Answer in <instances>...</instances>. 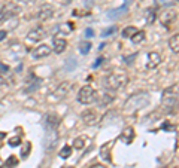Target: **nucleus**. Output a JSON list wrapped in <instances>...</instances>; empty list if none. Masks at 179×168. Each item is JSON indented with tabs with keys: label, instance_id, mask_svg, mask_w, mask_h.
I'll return each mask as SVG.
<instances>
[{
	"label": "nucleus",
	"instance_id": "11",
	"mask_svg": "<svg viewBox=\"0 0 179 168\" xmlns=\"http://www.w3.org/2000/svg\"><path fill=\"white\" fill-rule=\"evenodd\" d=\"M42 83V79H39V77H36L33 73H30V76H28V81H27V86H26V94H30V92H35L37 88L41 86Z\"/></svg>",
	"mask_w": 179,
	"mask_h": 168
},
{
	"label": "nucleus",
	"instance_id": "14",
	"mask_svg": "<svg viewBox=\"0 0 179 168\" xmlns=\"http://www.w3.org/2000/svg\"><path fill=\"white\" fill-rule=\"evenodd\" d=\"M51 54V48L48 45H39L37 48L33 49V52H31V57L35 58V60H42V58H45V57H48Z\"/></svg>",
	"mask_w": 179,
	"mask_h": 168
},
{
	"label": "nucleus",
	"instance_id": "20",
	"mask_svg": "<svg viewBox=\"0 0 179 168\" xmlns=\"http://www.w3.org/2000/svg\"><path fill=\"white\" fill-rule=\"evenodd\" d=\"M130 39H131V42H133L134 45H139V43H142V42L145 40V31H142V30H138L136 33L131 36Z\"/></svg>",
	"mask_w": 179,
	"mask_h": 168
},
{
	"label": "nucleus",
	"instance_id": "22",
	"mask_svg": "<svg viewBox=\"0 0 179 168\" xmlns=\"http://www.w3.org/2000/svg\"><path fill=\"white\" fill-rule=\"evenodd\" d=\"M112 144H114V143H112V141H109V143H106V144H104L103 147H102V150H100V155L103 156L104 159H106V161H110L109 149H110V146H112Z\"/></svg>",
	"mask_w": 179,
	"mask_h": 168
},
{
	"label": "nucleus",
	"instance_id": "18",
	"mask_svg": "<svg viewBox=\"0 0 179 168\" xmlns=\"http://www.w3.org/2000/svg\"><path fill=\"white\" fill-rule=\"evenodd\" d=\"M127 11H128V7H127V5H124V6L118 7V9L110 11L109 14H108V18H109V20H117V18H119L121 15H124Z\"/></svg>",
	"mask_w": 179,
	"mask_h": 168
},
{
	"label": "nucleus",
	"instance_id": "42",
	"mask_svg": "<svg viewBox=\"0 0 179 168\" xmlns=\"http://www.w3.org/2000/svg\"><path fill=\"white\" fill-rule=\"evenodd\" d=\"M0 168H5V167H3V164H0Z\"/></svg>",
	"mask_w": 179,
	"mask_h": 168
},
{
	"label": "nucleus",
	"instance_id": "34",
	"mask_svg": "<svg viewBox=\"0 0 179 168\" xmlns=\"http://www.w3.org/2000/svg\"><path fill=\"white\" fill-rule=\"evenodd\" d=\"M7 72H9V67H7L6 64H0V76L7 74Z\"/></svg>",
	"mask_w": 179,
	"mask_h": 168
},
{
	"label": "nucleus",
	"instance_id": "8",
	"mask_svg": "<svg viewBox=\"0 0 179 168\" xmlns=\"http://www.w3.org/2000/svg\"><path fill=\"white\" fill-rule=\"evenodd\" d=\"M176 18H178V12L175 9H167L164 12H161V15H160V21H161V24L166 28L170 27L173 22L176 21Z\"/></svg>",
	"mask_w": 179,
	"mask_h": 168
},
{
	"label": "nucleus",
	"instance_id": "33",
	"mask_svg": "<svg viewBox=\"0 0 179 168\" xmlns=\"http://www.w3.org/2000/svg\"><path fill=\"white\" fill-rule=\"evenodd\" d=\"M115 31H117V27H109V28H106V30L102 31V36H103V37H109L110 34H114Z\"/></svg>",
	"mask_w": 179,
	"mask_h": 168
},
{
	"label": "nucleus",
	"instance_id": "15",
	"mask_svg": "<svg viewBox=\"0 0 179 168\" xmlns=\"http://www.w3.org/2000/svg\"><path fill=\"white\" fill-rule=\"evenodd\" d=\"M160 63H161V55H160L158 52H149V54H148V63H146V68L154 70V68H157L160 66Z\"/></svg>",
	"mask_w": 179,
	"mask_h": 168
},
{
	"label": "nucleus",
	"instance_id": "36",
	"mask_svg": "<svg viewBox=\"0 0 179 168\" xmlns=\"http://www.w3.org/2000/svg\"><path fill=\"white\" fill-rule=\"evenodd\" d=\"M85 37H94V30H93V28H87V30H85Z\"/></svg>",
	"mask_w": 179,
	"mask_h": 168
},
{
	"label": "nucleus",
	"instance_id": "23",
	"mask_svg": "<svg viewBox=\"0 0 179 168\" xmlns=\"http://www.w3.org/2000/svg\"><path fill=\"white\" fill-rule=\"evenodd\" d=\"M5 167H7V168L18 167V158H17L15 155H11V156L6 159V162H5Z\"/></svg>",
	"mask_w": 179,
	"mask_h": 168
},
{
	"label": "nucleus",
	"instance_id": "16",
	"mask_svg": "<svg viewBox=\"0 0 179 168\" xmlns=\"http://www.w3.org/2000/svg\"><path fill=\"white\" fill-rule=\"evenodd\" d=\"M52 45H54V51L57 54H61L63 51L67 48V40L63 37H54L52 39Z\"/></svg>",
	"mask_w": 179,
	"mask_h": 168
},
{
	"label": "nucleus",
	"instance_id": "40",
	"mask_svg": "<svg viewBox=\"0 0 179 168\" xmlns=\"http://www.w3.org/2000/svg\"><path fill=\"white\" fill-rule=\"evenodd\" d=\"M100 64H103V58H97V60H96V63L93 64V67L96 68V67H99Z\"/></svg>",
	"mask_w": 179,
	"mask_h": 168
},
{
	"label": "nucleus",
	"instance_id": "41",
	"mask_svg": "<svg viewBox=\"0 0 179 168\" xmlns=\"http://www.w3.org/2000/svg\"><path fill=\"white\" fill-rule=\"evenodd\" d=\"M94 168H104L103 165H94Z\"/></svg>",
	"mask_w": 179,
	"mask_h": 168
},
{
	"label": "nucleus",
	"instance_id": "39",
	"mask_svg": "<svg viewBox=\"0 0 179 168\" xmlns=\"http://www.w3.org/2000/svg\"><path fill=\"white\" fill-rule=\"evenodd\" d=\"M6 36H7V31H5V30H0V42L5 40V39H6Z\"/></svg>",
	"mask_w": 179,
	"mask_h": 168
},
{
	"label": "nucleus",
	"instance_id": "17",
	"mask_svg": "<svg viewBox=\"0 0 179 168\" xmlns=\"http://www.w3.org/2000/svg\"><path fill=\"white\" fill-rule=\"evenodd\" d=\"M119 138L124 141L125 144H130L131 141H133V138H134V131H133V128L131 127L125 128L124 131H123V134L119 135Z\"/></svg>",
	"mask_w": 179,
	"mask_h": 168
},
{
	"label": "nucleus",
	"instance_id": "9",
	"mask_svg": "<svg viewBox=\"0 0 179 168\" xmlns=\"http://www.w3.org/2000/svg\"><path fill=\"white\" fill-rule=\"evenodd\" d=\"M46 30L42 27V26H37V27H35L33 30H30L27 34V39L30 42H39L42 40V39H45L46 37Z\"/></svg>",
	"mask_w": 179,
	"mask_h": 168
},
{
	"label": "nucleus",
	"instance_id": "27",
	"mask_svg": "<svg viewBox=\"0 0 179 168\" xmlns=\"http://www.w3.org/2000/svg\"><path fill=\"white\" fill-rule=\"evenodd\" d=\"M85 137H78V138H75V141H73V147L78 149V150H81V149H84V146H85Z\"/></svg>",
	"mask_w": 179,
	"mask_h": 168
},
{
	"label": "nucleus",
	"instance_id": "21",
	"mask_svg": "<svg viewBox=\"0 0 179 168\" xmlns=\"http://www.w3.org/2000/svg\"><path fill=\"white\" fill-rule=\"evenodd\" d=\"M169 46L172 49L175 54H178L179 52V36L178 34H175L173 37H170V40H169Z\"/></svg>",
	"mask_w": 179,
	"mask_h": 168
},
{
	"label": "nucleus",
	"instance_id": "26",
	"mask_svg": "<svg viewBox=\"0 0 179 168\" xmlns=\"http://www.w3.org/2000/svg\"><path fill=\"white\" fill-rule=\"evenodd\" d=\"M70 155H72V147H70V146H64V147L60 150V158H63V159H67Z\"/></svg>",
	"mask_w": 179,
	"mask_h": 168
},
{
	"label": "nucleus",
	"instance_id": "25",
	"mask_svg": "<svg viewBox=\"0 0 179 168\" xmlns=\"http://www.w3.org/2000/svg\"><path fill=\"white\" fill-rule=\"evenodd\" d=\"M136 31H138V28L133 27V26H130V27H125L124 30H123V37H124V39H130V37L134 33H136Z\"/></svg>",
	"mask_w": 179,
	"mask_h": 168
},
{
	"label": "nucleus",
	"instance_id": "28",
	"mask_svg": "<svg viewBox=\"0 0 179 168\" xmlns=\"http://www.w3.org/2000/svg\"><path fill=\"white\" fill-rule=\"evenodd\" d=\"M155 16H157V11L151 7L149 11H148V16H146V21H148V24H154V21H155Z\"/></svg>",
	"mask_w": 179,
	"mask_h": 168
},
{
	"label": "nucleus",
	"instance_id": "6",
	"mask_svg": "<svg viewBox=\"0 0 179 168\" xmlns=\"http://www.w3.org/2000/svg\"><path fill=\"white\" fill-rule=\"evenodd\" d=\"M57 140H58L57 129H46V131H45V137H43V147H45V150H46V152H51V150L55 147Z\"/></svg>",
	"mask_w": 179,
	"mask_h": 168
},
{
	"label": "nucleus",
	"instance_id": "7",
	"mask_svg": "<svg viewBox=\"0 0 179 168\" xmlns=\"http://www.w3.org/2000/svg\"><path fill=\"white\" fill-rule=\"evenodd\" d=\"M60 125V118L55 113H46L42 118V127L43 129H57Z\"/></svg>",
	"mask_w": 179,
	"mask_h": 168
},
{
	"label": "nucleus",
	"instance_id": "38",
	"mask_svg": "<svg viewBox=\"0 0 179 168\" xmlns=\"http://www.w3.org/2000/svg\"><path fill=\"white\" fill-rule=\"evenodd\" d=\"M17 3H21V5H30V3H35V0H17Z\"/></svg>",
	"mask_w": 179,
	"mask_h": 168
},
{
	"label": "nucleus",
	"instance_id": "30",
	"mask_svg": "<svg viewBox=\"0 0 179 168\" xmlns=\"http://www.w3.org/2000/svg\"><path fill=\"white\" fill-rule=\"evenodd\" d=\"M7 143H9V146H11V147H17V146H20V144H21V137H18V135L11 137Z\"/></svg>",
	"mask_w": 179,
	"mask_h": 168
},
{
	"label": "nucleus",
	"instance_id": "29",
	"mask_svg": "<svg viewBox=\"0 0 179 168\" xmlns=\"http://www.w3.org/2000/svg\"><path fill=\"white\" fill-rule=\"evenodd\" d=\"M30 152H31V143H24V146L21 149V156H22V158H27Z\"/></svg>",
	"mask_w": 179,
	"mask_h": 168
},
{
	"label": "nucleus",
	"instance_id": "1",
	"mask_svg": "<svg viewBox=\"0 0 179 168\" xmlns=\"http://www.w3.org/2000/svg\"><path fill=\"white\" fill-rule=\"evenodd\" d=\"M149 103H151V97L148 94H145V92L143 94H134L125 101L124 107H125V112H127V113H133V112H136L139 109L146 107Z\"/></svg>",
	"mask_w": 179,
	"mask_h": 168
},
{
	"label": "nucleus",
	"instance_id": "19",
	"mask_svg": "<svg viewBox=\"0 0 179 168\" xmlns=\"http://www.w3.org/2000/svg\"><path fill=\"white\" fill-rule=\"evenodd\" d=\"M114 100H115V94H114V91H112V92H104V94L102 95V100L99 101V107H104V106L110 104Z\"/></svg>",
	"mask_w": 179,
	"mask_h": 168
},
{
	"label": "nucleus",
	"instance_id": "43",
	"mask_svg": "<svg viewBox=\"0 0 179 168\" xmlns=\"http://www.w3.org/2000/svg\"><path fill=\"white\" fill-rule=\"evenodd\" d=\"M67 168H72V167H67Z\"/></svg>",
	"mask_w": 179,
	"mask_h": 168
},
{
	"label": "nucleus",
	"instance_id": "32",
	"mask_svg": "<svg viewBox=\"0 0 179 168\" xmlns=\"http://www.w3.org/2000/svg\"><path fill=\"white\" fill-rule=\"evenodd\" d=\"M155 3L160 6H170L173 3H176V0H155Z\"/></svg>",
	"mask_w": 179,
	"mask_h": 168
},
{
	"label": "nucleus",
	"instance_id": "10",
	"mask_svg": "<svg viewBox=\"0 0 179 168\" xmlns=\"http://www.w3.org/2000/svg\"><path fill=\"white\" fill-rule=\"evenodd\" d=\"M70 88H72V83H70V82H61V83L57 86V89L54 91L52 98H54V100H61V98H64V97L67 95V92L70 91Z\"/></svg>",
	"mask_w": 179,
	"mask_h": 168
},
{
	"label": "nucleus",
	"instance_id": "3",
	"mask_svg": "<svg viewBox=\"0 0 179 168\" xmlns=\"http://www.w3.org/2000/svg\"><path fill=\"white\" fill-rule=\"evenodd\" d=\"M128 83V77L124 73H110L109 76L104 77V86L109 91H117L121 89L123 86H125Z\"/></svg>",
	"mask_w": 179,
	"mask_h": 168
},
{
	"label": "nucleus",
	"instance_id": "4",
	"mask_svg": "<svg viewBox=\"0 0 179 168\" xmlns=\"http://www.w3.org/2000/svg\"><path fill=\"white\" fill-rule=\"evenodd\" d=\"M97 98V92L96 89L93 86H90V85H85L79 89V92H78V101L81 103V104H91V103H94Z\"/></svg>",
	"mask_w": 179,
	"mask_h": 168
},
{
	"label": "nucleus",
	"instance_id": "35",
	"mask_svg": "<svg viewBox=\"0 0 179 168\" xmlns=\"http://www.w3.org/2000/svg\"><path fill=\"white\" fill-rule=\"evenodd\" d=\"M138 57V54H133V55H130V57H127V58H124V61H125V64H131L133 63V60Z\"/></svg>",
	"mask_w": 179,
	"mask_h": 168
},
{
	"label": "nucleus",
	"instance_id": "37",
	"mask_svg": "<svg viewBox=\"0 0 179 168\" xmlns=\"http://www.w3.org/2000/svg\"><path fill=\"white\" fill-rule=\"evenodd\" d=\"M75 66H76V61L73 60V58H70V60H69V66H66V70H72Z\"/></svg>",
	"mask_w": 179,
	"mask_h": 168
},
{
	"label": "nucleus",
	"instance_id": "12",
	"mask_svg": "<svg viewBox=\"0 0 179 168\" xmlns=\"http://www.w3.org/2000/svg\"><path fill=\"white\" fill-rule=\"evenodd\" d=\"M81 119H82V122L85 124V125H96L97 122H99V116H97V113L94 112V110H85L82 114H81Z\"/></svg>",
	"mask_w": 179,
	"mask_h": 168
},
{
	"label": "nucleus",
	"instance_id": "5",
	"mask_svg": "<svg viewBox=\"0 0 179 168\" xmlns=\"http://www.w3.org/2000/svg\"><path fill=\"white\" fill-rule=\"evenodd\" d=\"M21 12V7L15 3H6L5 6L0 9V24L2 22H6L7 20L14 18Z\"/></svg>",
	"mask_w": 179,
	"mask_h": 168
},
{
	"label": "nucleus",
	"instance_id": "31",
	"mask_svg": "<svg viewBox=\"0 0 179 168\" xmlns=\"http://www.w3.org/2000/svg\"><path fill=\"white\" fill-rule=\"evenodd\" d=\"M58 30H60V31H63V33H70V31H72V30H73V27H72V22H67V26H58Z\"/></svg>",
	"mask_w": 179,
	"mask_h": 168
},
{
	"label": "nucleus",
	"instance_id": "24",
	"mask_svg": "<svg viewBox=\"0 0 179 168\" xmlns=\"http://www.w3.org/2000/svg\"><path fill=\"white\" fill-rule=\"evenodd\" d=\"M90 51H91V43H90V42L85 40V42H81V43H79V52L82 55H87Z\"/></svg>",
	"mask_w": 179,
	"mask_h": 168
},
{
	"label": "nucleus",
	"instance_id": "13",
	"mask_svg": "<svg viewBox=\"0 0 179 168\" xmlns=\"http://www.w3.org/2000/svg\"><path fill=\"white\" fill-rule=\"evenodd\" d=\"M54 16V7L51 5H42L41 9H39V14H37V18L41 21H48Z\"/></svg>",
	"mask_w": 179,
	"mask_h": 168
},
{
	"label": "nucleus",
	"instance_id": "2",
	"mask_svg": "<svg viewBox=\"0 0 179 168\" xmlns=\"http://www.w3.org/2000/svg\"><path fill=\"white\" fill-rule=\"evenodd\" d=\"M161 106L166 112H173L178 106V85L167 88L161 95Z\"/></svg>",
	"mask_w": 179,
	"mask_h": 168
}]
</instances>
